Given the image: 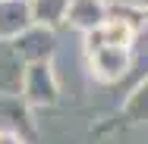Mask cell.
<instances>
[{"label":"cell","instance_id":"6da1fadb","mask_svg":"<svg viewBox=\"0 0 148 144\" xmlns=\"http://www.w3.org/2000/svg\"><path fill=\"white\" fill-rule=\"evenodd\" d=\"M136 41V25L129 19H104L98 28L85 31L88 66L101 82H117L129 69V50Z\"/></svg>","mask_w":148,"mask_h":144},{"label":"cell","instance_id":"277c9868","mask_svg":"<svg viewBox=\"0 0 148 144\" xmlns=\"http://www.w3.org/2000/svg\"><path fill=\"white\" fill-rule=\"evenodd\" d=\"M25 94H29L32 103H51L54 94H57V85H54V75H51V66L47 63H35L25 75Z\"/></svg>","mask_w":148,"mask_h":144},{"label":"cell","instance_id":"3957f363","mask_svg":"<svg viewBox=\"0 0 148 144\" xmlns=\"http://www.w3.org/2000/svg\"><path fill=\"white\" fill-rule=\"evenodd\" d=\"M63 19L82 31H91L107 19V6H104V0H69Z\"/></svg>","mask_w":148,"mask_h":144},{"label":"cell","instance_id":"8992f818","mask_svg":"<svg viewBox=\"0 0 148 144\" xmlns=\"http://www.w3.org/2000/svg\"><path fill=\"white\" fill-rule=\"evenodd\" d=\"M0 144H22V138L13 132H0Z\"/></svg>","mask_w":148,"mask_h":144},{"label":"cell","instance_id":"52a82bcc","mask_svg":"<svg viewBox=\"0 0 148 144\" xmlns=\"http://www.w3.org/2000/svg\"><path fill=\"white\" fill-rule=\"evenodd\" d=\"M139 6H145V9H148V0H139Z\"/></svg>","mask_w":148,"mask_h":144},{"label":"cell","instance_id":"7a4b0ae2","mask_svg":"<svg viewBox=\"0 0 148 144\" xmlns=\"http://www.w3.org/2000/svg\"><path fill=\"white\" fill-rule=\"evenodd\" d=\"M35 25L29 0H0V38H19Z\"/></svg>","mask_w":148,"mask_h":144},{"label":"cell","instance_id":"5b68a950","mask_svg":"<svg viewBox=\"0 0 148 144\" xmlns=\"http://www.w3.org/2000/svg\"><path fill=\"white\" fill-rule=\"evenodd\" d=\"M66 3L69 0H32V13H35V25L44 22H57L66 16Z\"/></svg>","mask_w":148,"mask_h":144}]
</instances>
